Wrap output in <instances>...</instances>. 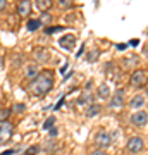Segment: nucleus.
Returning a JSON list of instances; mask_svg holds the SVG:
<instances>
[{
  "instance_id": "f257e3e1",
  "label": "nucleus",
  "mask_w": 148,
  "mask_h": 155,
  "mask_svg": "<svg viewBox=\"0 0 148 155\" xmlns=\"http://www.w3.org/2000/svg\"><path fill=\"white\" fill-rule=\"evenodd\" d=\"M54 88V74L52 72H40L29 84V93L35 97H43L50 93Z\"/></svg>"
},
{
  "instance_id": "f03ea898",
  "label": "nucleus",
  "mask_w": 148,
  "mask_h": 155,
  "mask_svg": "<svg viewBox=\"0 0 148 155\" xmlns=\"http://www.w3.org/2000/svg\"><path fill=\"white\" fill-rule=\"evenodd\" d=\"M126 148L129 153H140L143 148H145V140L141 136H133V138L127 140Z\"/></svg>"
},
{
  "instance_id": "7ed1b4c3",
  "label": "nucleus",
  "mask_w": 148,
  "mask_h": 155,
  "mask_svg": "<svg viewBox=\"0 0 148 155\" xmlns=\"http://www.w3.org/2000/svg\"><path fill=\"white\" fill-rule=\"evenodd\" d=\"M95 145L98 147V150H105L112 145V136L107 131H100L95 134Z\"/></svg>"
},
{
  "instance_id": "20e7f679",
  "label": "nucleus",
  "mask_w": 148,
  "mask_h": 155,
  "mask_svg": "<svg viewBox=\"0 0 148 155\" xmlns=\"http://www.w3.org/2000/svg\"><path fill=\"white\" fill-rule=\"evenodd\" d=\"M145 81H146V71H145V69H136V71H133V74L129 76V83H131V86H134V88L143 86Z\"/></svg>"
},
{
  "instance_id": "39448f33",
  "label": "nucleus",
  "mask_w": 148,
  "mask_h": 155,
  "mask_svg": "<svg viewBox=\"0 0 148 155\" xmlns=\"http://www.w3.org/2000/svg\"><path fill=\"white\" fill-rule=\"evenodd\" d=\"M131 122L134 124V126L138 127H143V126H146V122H148V112L146 110H136V112H133V116H131Z\"/></svg>"
},
{
  "instance_id": "423d86ee",
  "label": "nucleus",
  "mask_w": 148,
  "mask_h": 155,
  "mask_svg": "<svg viewBox=\"0 0 148 155\" xmlns=\"http://www.w3.org/2000/svg\"><path fill=\"white\" fill-rule=\"evenodd\" d=\"M33 59L38 64H45V62L50 59V52L45 47H35L33 48Z\"/></svg>"
},
{
  "instance_id": "0eeeda50",
  "label": "nucleus",
  "mask_w": 148,
  "mask_h": 155,
  "mask_svg": "<svg viewBox=\"0 0 148 155\" xmlns=\"http://www.w3.org/2000/svg\"><path fill=\"white\" fill-rule=\"evenodd\" d=\"M12 133H14V126H12L11 122L9 121L0 122V143L7 141V140L12 136Z\"/></svg>"
},
{
  "instance_id": "6e6552de",
  "label": "nucleus",
  "mask_w": 148,
  "mask_h": 155,
  "mask_svg": "<svg viewBox=\"0 0 148 155\" xmlns=\"http://www.w3.org/2000/svg\"><path fill=\"white\" fill-rule=\"evenodd\" d=\"M122 105H124V91H122V90H117L115 95L110 98L109 107L110 109H121Z\"/></svg>"
},
{
  "instance_id": "1a4fd4ad",
  "label": "nucleus",
  "mask_w": 148,
  "mask_h": 155,
  "mask_svg": "<svg viewBox=\"0 0 148 155\" xmlns=\"http://www.w3.org/2000/svg\"><path fill=\"white\" fill-rule=\"evenodd\" d=\"M145 102H146V97H145V95H141V93H138V95H134V97L131 98L129 107H131V109H134V110H141L143 105H145Z\"/></svg>"
},
{
  "instance_id": "9d476101",
  "label": "nucleus",
  "mask_w": 148,
  "mask_h": 155,
  "mask_svg": "<svg viewBox=\"0 0 148 155\" xmlns=\"http://www.w3.org/2000/svg\"><path fill=\"white\" fill-rule=\"evenodd\" d=\"M40 74V67L38 64H28L26 67H24V76L29 79V81H33L35 78Z\"/></svg>"
},
{
  "instance_id": "9b49d317",
  "label": "nucleus",
  "mask_w": 148,
  "mask_h": 155,
  "mask_svg": "<svg viewBox=\"0 0 148 155\" xmlns=\"http://www.w3.org/2000/svg\"><path fill=\"white\" fill-rule=\"evenodd\" d=\"M29 12H31V2L29 0H22V2H19L17 4V14L22 17L29 16Z\"/></svg>"
},
{
  "instance_id": "f8f14e48",
  "label": "nucleus",
  "mask_w": 148,
  "mask_h": 155,
  "mask_svg": "<svg viewBox=\"0 0 148 155\" xmlns=\"http://www.w3.org/2000/svg\"><path fill=\"white\" fill-rule=\"evenodd\" d=\"M97 95H98L100 98H110V88H109V84H105L102 83L97 88Z\"/></svg>"
},
{
  "instance_id": "ddd939ff",
  "label": "nucleus",
  "mask_w": 148,
  "mask_h": 155,
  "mask_svg": "<svg viewBox=\"0 0 148 155\" xmlns=\"http://www.w3.org/2000/svg\"><path fill=\"white\" fill-rule=\"evenodd\" d=\"M100 110H102V107H100L98 104H91V105L86 109V117H97L100 114Z\"/></svg>"
},
{
  "instance_id": "4468645a",
  "label": "nucleus",
  "mask_w": 148,
  "mask_h": 155,
  "mask_svg": "<svg viewBox=\"0 0 148 155\" xmlns=\"http://www.w3.org/2000/svg\"><path fill=\"white\" fill-rule=\"evenodd\" d=\"M36 9H40L41 12H47L50 9V7L54 5V2H50V0H36Z\"/></svg>"
},
{
  "instance_id": "2eb2a0df",
  "label": "nucleus",
  "mask_w": 148,
  "mask_h": 155,
  "mask_svg": "<svg viewBox=\"0 0 148 155\" xmlns=\"http://www.w3.org/2000/svg\"><path fill=\"white\" fill-rule=\"evenodd\" d=\"M69 41H72V43H74V41H76V38H74L72 35H66V36H62V38H61V41H59V43H61V47H64V48H71V43H69Z\"/></svg>"
},
{
  "instance_id": "dca6fc26",
  "label": "nucleus",
  "mask_w": 148,
  "mask_h": 155,
  "mask_svg": "<svg viewBox=\"0 0 148 155\" xmlns=\"http://www.w3.org/2000/svg\"><path fill=\"white\" fill-rule=\"evenodd\" d=\"M40 26H41V21L40 19H29L28 21V29L29 31H38Z\"/></svg>"
},
{
  "instance_id": "f3484780",
  "label": "nucleus",
  "mask_w": 148,
  "mask_h": 155,
  "mask_svg": "<svg viewBox=\"0 0 148 155\" xmlns=\"http://www.w3.org/2000/svg\"><path fill=\"white\" fill-rule=\"evenodd\" d=\"M11 112H12L11 109H0V122H5L11 116Z\"/></svg>"
},
{
  "instance_id": "a211bd4d",
  "label": "nucleus",
  "mask_w": 148,
  "mask_h": 155,
  "mask_svg": "<svg viewBox=\"0 0 148 155\" xmlns=\"http://www.w3.org/2000/svg\"><path fill=\"white\" fill-rule=\"evenodd\" d=\"M24 110H26V105L24 104H14V107H12V112H16V114L24 112Z\"/></svg>"
},
{
  "instance_id": "6ab92c4d",
  "label": "nucleus",
  "mask_w": 148,
  "mask_h": 155,
  "mask_svg": "<svg viewBox=\"0 0 148 155\" xmlns=\"http://www.w3.org/2000/svg\"><path fill=\"white\" fill-rule=\"evenodd\" d=\"M38 150H40L38 145H33V147H29V148L24 152V155H36V153H38Z\"/></svg>"
},
{
  "instance_id": "aec40b11",
  "label": "nucleus",
  "mask_w": 148,
  "mask_h": 155,
  "mask_svg": "<svg viewBox=\"0 0 148 155\" xmlns=\"http://www.w3.org/2000/svg\"><path fill=\"white\" fill-rule=\"evenodd\" d=\"M54 124H55V117L52 116V117H48V119L45 121L43 127H45V129H52V127H54Z\"/></svg>"
},
{
  "instance_id": "412c9836",
  "label": "nucleus",
  "mask_w": 148,
  "mask_h": 155,
  "mask_svg": "<svg viewBox=\"0 0 148 155\" xmlns=\"http://www.w3.org/2000/svg\"><path fill=\"white\" fill-rule=\"evenodd\" d=\"M97 55H98V50H93L90 55H86V61H90V62H95L97 61Z\"/></svg>"
},
{
  "instance_id": "4be33fe9",
  "label": "nucleus",
  "mask_w": 148,
  "mask_h": 155,
  "mask_svg": "<svg viewBox=\"0 0 148 155\" xmlns=\"http://www.w3.org/2000/svg\"><path fill=\"white\" fill-rule=\"evenodd\" d=\"M40 21H41V22H47V24H48V22L52 21V16H50L48 12H43V14H41V19H40Z\"/></svg>"
},
{
  "instance_id": "5701e85b",
  "label": "nucleus",
  "mask_w": 148,
  "mask_h": 155,
  "mask_svg": "<svg viewBox=\"0 0 148 155\" xmlns=\"http://www.w3.org/2000/svg\"><path fill=\"white\" fill-rule=\"evenodd\" d=\"M62 28H59V26H54V28H47L45 29V33L47 35H52V33H57V31H61Z\"/></svg>"
},
{
  "instance_id": "b1692460",
  "label": "nucleus",
  "mask_w": 148,
  "mask_h": 155,
  "mask_svg": "<svg viewBox=\"0 0 148 155\" xmlns=\"http://www.w3.org/2000/svg\"><path fill=\"white\" fill-rule=\"evenodd\" d=\"M91 155H107V153H105V150H98V148H97V150L91 152Z\"/></svg>"
},
{
  "instance_id": "393cba45",
  "label": "nucleus",
  "mask_w": 148,
  "mask_h": 155,
  "mask_svg": "<svg viewBox=\"0 0 148 155\" xmlns=\"http://www.w3.org/2000/svg\"><path fill=\"white\" fill-rule=\"evenodd\" d=\"M61 5L62 7H72V4H71V0H62Z\"/></svg>"
},
{
  "instance_id": "a878e982",
  "label": "nucleus",
  "mask_w": 148,
  "mask_h": 155,
  "mask_svg": "<svg viewBox=\"0 0 148 155\" xmlns=\"http://www.w3.org/2000/svg\"><path fill=\"white\" fill-rule=\"evenodd\" d=\"M7 9V0H0V11H5Z\"/></svg>"
},
{
  "instance_id": "bb28decb",
  "label": "nucleus",
  "mask_w": 148,
  "mask_h": 155,
  "mask_svg": "<svg viewBox=\"0 0 148 155\" xmlns=\"http://www.w3.org/2000/svg\"><path fill=\"white\" fill-rule=\"evenodd\" d=\"M50 134H52V136H55V134H57V127H52V129H50Z\"/></svg>"
},
{
  "instance_id": "cd10ccee",
  "label": "nucleus",
  "mask_w": 148,
  "mask_h": 155,
  "mask_svg": "<svg viewBox=\"0 0 148 155\" xmlns=\"http://www.w3.org/2000/svg\"><path fill=\"white\" fill-rule=\"evenodd\" d=\"M145 54H146V57H148V47H145Z\"/></svg>"
}]
</instances>
